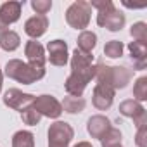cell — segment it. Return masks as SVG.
<instances>
[{
  "label": "cell",
  "mask_w": 147,
  "mask_h": 147,
  "mask_svg": "<svg viewBox=\"0 0 147 147\" xmlns=\"http://www.w3.org/2000/svg\"><path fill=\"white\" fill-rule=\"evenodd\" d=\"M76 42H78V47H76L78 50L87 52V54H92V50L97 45V35L94 31H82Z\"/></svg>",
  "instance_id": "cell-18"
},
{
  "label": "cell",
  "mask_w": 147,
  "mask_h": 147,
  "mask_svg": "<svg viewBox=\"0 0 147 147\" xmlns=\"http://www.w3.org/2000/svg\"><path fill=\"white\" fill-rule=\"evenodd\" d=\"M24 55L28 59V64L36 66V67H45L47 62V55H45V49L40 42L36 40H30L24 47Z\"/></svg>",
  "instance_id": "cell-13"
},
{
  "label": "cell",
  "mask_w": 147,
  "mask_h": 147,
  "mask_svg": "<svg viewBox=\"0 0 147 147\" xmlns=\"http://www.w3.org/2000/svg\"><path fill=\"white\" fill-rule=\"evenodd\" d=\"M49 28V19L47 16H33L30 18L26 23H24V33L31 38V40H36L40 36L45 35Z\"/></svg>",
  "instance_id": "cell-14"
},
{
  "label": "cell",
  "mask_w": 147,
  "mask_h": 147,
  "mask_svg": "<svg viewBox=\"0 0 147 147\" xmlns=\"http://www.w3.org/2000/svg\"><path fill=\"white\" fill-rule=\"evenodd\" d=\"M23 2H5L0 5V33L9 30V24L16 23L21 18Z\"/></svg>",
  "instance_id": "cell-10"
},
{
  "label": "cell",
  "mask_w": 147,
  "mask_h": 147,
  "mask_svg": "<svg viewBox=\"0 0 147 147\" xmlns=\"http://www.w3.org/2000/svg\"><path fill=\"white\" fill-rule=\"evenodd\" d=\"M121 138H123V135H121V131L118 130V128H109L102 137H100V145L102 147H114V145H119L121 144Z\"/></svg>",
  "instance_id": "cell-21"
},
{
  "label": "cell",
  "mask_w": 147,
  "mask_h": 147,
  "mask_svg": "<svg viewBox=\"0 0 147 147\" xmlns=\"http://www.w3.org/2000/svg\"><path fill=\"white\" fill-rule=\"evenodd\" d=\"M90 14H92V7L90 2L85 0H76L73 2L67 11H66V21L71 28L75 30H85L90 23Z\"/></svg>",
  "instance_id": "cell-5"
},
{
  "label": "cell",
  "mask_w": 147,
  "mask_h": 147,
  "mask_svg": "<svg viewBox=\"0 0 147 147\" xmlns=\"http://www.w3.org/2000/svg\"><path fill=\"white\" fill-rule=\"evenodd\" d=\"M114 147H123V145H121V144H119V145H114Z\"/></svg>",
  "instance_id": "cell-30"
},
{
  "label": "cell",
  "mask_w": 147,
  "mask_h": 147,
  "mask_svg": "<svg viewBox=\"0 0 147 147\" xmlns=\"http://www.w3.org/2000/svg\"><path fill=\"white\" fill-rule=\"evenodd\" d=\"M31 106L38 111L40 116H47L50 119H57L62 114V106L54 95H38Z\"/></svg>",
  "instance_id": "cell-7"
},
{
  "label": "cell",
  "mask_w": 147,
  "mask_h": 147,
  "mask_svg": "<svg viewBox=\"0 0 147 147\" xmlns=\"http://www.w3.org/2000/svg\"><path fill=\"white\" fill-rule=\"evenodd\" d=\"M75 130L66 121H55L49 128V147H69Z\"/></svg>",
  "instance_id": "cell-6"
},
{
  "label": "cell",
  "mask_w": 147,
  "mask_h": 147,
  "mask_svg": "<svg viewBox=\"0 0 147 147\" xmlns=\"http://www.w3.org/2000/svg\"><path fill=\"white\" fill-rule=\"evenodd\" d=\"M135 144L138 147H147V125L137 128V135H135Z\"/></svg>",
  "instance_id": "cell-27"
},
{
  "label": "cell",
  "mask_w": 147,
  "mask_h": 147,
  "mask_svg": "<svg viewBox=\"0 0 147 147\" xmlns=\"http://www.w3.org/2000/svg\"><path fill=\"white\" fill-rule=\"evenodd\" d=\"M90 7L99 11L97 24L102 28H107L109 31H119L126 23L125 14L114 7V4L111 0H92Z\"/></svg>",
  "instance_id": "cell-2"
},
{
  "label": "cell",
  "mask_w": 147,
  "mask_h": 147,
  "mask_svg": "<svg viewBox=\"0 0 147 147\" xmlns=\"http://www.w3.org/2000/svg\"><path fill=\"white\" fill-rule=\"evenodd\" d=\"M12 147H35V135L28 130H19L12 137Z\"/></svg>",
  "instance_id": "cell-20"
},
{
  "label": "cell",
  "mask_w": 147,
  "mask_h": 147,
  "mask_svg": "<svg viewBox=\"0 0 147 147\" xmlns=\"http://www.w3.org/2000/svg\"><path fill=\"white\" fill-rule=\"evenodd\" d=\"M5 76L12 78L23 85H31L45 76V67H36V66H31L19 59H11L5 64Z\"/></svg>",
  "instance_id": "cell-4"
},
{
  "label": "cell",
  "mask_w": 147,
  "mask_h": 147,
  "mask_svg": "<svg viewBox=\"0 0 147 147\" xmlns=\"http://www.w3.org/2000/svg\"><path fill=\"white\" fill-rule=\"evenodd\" d=\"M19 45H21V38L16 31L7 30L4 33H0V47L5 52H14L16 49H19Z\"/></svg>",
  "instance_id": "cell-17"
},
{
  "label": "cell",
  "mask_w": 147,
  "mask_h": 147,
  "mask_svg": "<svg viewBox=\"0 0 147 147\" xmlns=\"http://www.w3.org/2000/svg\"><path fill=\"white\" fill-rule=\"evenodd\" d=\"M61 106H62V111H66L69 114H76V113H82L85 109L87 102H85L83 97H71L69 95V97H64Z\"/></svg>",
  "instance_id": "cell-19"
},
{
  "label": "cell",
  "mask_w": 147,
  "mask_h": 147,
  "mask_svg": "<svg viewBox=\"0 0 147 147\" xmlns=\"http://www.w3.org/2000/svg\"><path fill=\"white\" fill-rule=\"evenodd\" d=\"M47 59L50 61V64L54 66H66L69 61V54H67V43L64 40H52L47 43Z\"/></svg>",
  "instance_id": "cell-11"
},
{
  "label": "cell",
  "mask_w": 147,
  "mask_h": 147,
  "mask_svg": "<svg viewBox=\"0 0 147 147\" xmlns=\"http://www.w3.org/2000/svg\"><path fill=\"white\" fill-rule=\"evenodd\" d=\"M95 78L99 83H104L114 90H119L130 83L131 71L125 66H106L99 62L95 66Z\"/></svg>",
  "instance_id": "cell-3"
},
{
  "label": "cell",
  "mask_w": 147,
  "mask_h": 147,
  "mask_svg": "<svg viewBox=\"0 0 147 147\" xmlns=\"http://www.w3.org/2000/svg\"><path fill=\"white\" fill-rule=\"evenodd\" d=\"M130 35L133 36L135 42H147V24L144 21H138L135 23L131 28H130Z\"/></svg>",
  "instance_id": "cell-25"
},
{
  "label": "cell",
  "mask_w": 147,
  "mask_h": 147,
  "mask_svg": "<svg viewBox=\"0 0 147 147\" xmlns=\"http://www.w3.org/2000/svg\"><path fill=\"white\" fill-rule=\"evenodd\" d=\"M2 83H4V73L0 69V92H2Z\"/></svg>",
  "instance_id": "cell-29"
},
{
  "label": "cell",
  "mask_w": 147,
  "mask_h": 147,
  "mask_svg": "<svg viewBox=\"0 0 147 147\" xmlns=\"http://www.w3.org/2000/svg\"><path fill=\"white\" fill-rule=\"evenodd\" d=\"M21 118H23V123L28 125V126H35V125H38L40 119H42V116L38 114V111H36L33 106H30V107H26L24 111H21Z\"/></svg>",
  "instance_id": "cell-24"
},
{
  "label": "cell",
  "mask_w": 147,
  "mask_h": 147,
  "mask_svg": "<svg viewBox=\"0 0 147 147\" xmlns=\"http://www.w3.org/2000/svg\"><path fill=\"white\" fill-rule=\"evenodd\" d=\"M119 114H123L125 118H131L137 128L147 125V113H145V107H144L140 102H137L135 99L123 100V102L119 104Z\"/></svg>",
  "instance_id": "cell-8"
},
{
  "label": "cell",
  "mask_w": 147,
  "mask_h": 147,
  "mask_svg": "<svg viewBox=\"0 0 147 147\" xmlns=\"http://www.w3.org/2000/svg\"><path fill=\"white\" fill-rule=\"evenodd\" d=\"M128 50H130V55L133 59L135 69L137 71L145 69V66H147V45L144 42H130Z\"/></svg>",
  "instance_id": "cell-16"
},
{
  "label": "cell",
  "mask_w": 147,
  "mask_h": 147,
  "mask_svg": "<svg viewBox=\"0 0 147 147\" xmlns=\"http://www.w3.org/2000/svg\"><path fill=\"white\" fill-rule=\"evenodd\" d=\"M75 147H92V144L90 142H78Z\"/></svg>",
  "instance_id": "cell-28"
},
{
  "label": "cell",
  "mask_w": 147,
  "mask_h": 147,
  "mask_svg": "<svg viewBox=\"0 0 147 147\" xmlns=\"http://www.w3.org/2000/svg\"><path fill=\"white\" fill-rule=\"evenodd\" d=\"M123 49L125 47H123V43L119 40H111V42H107L104 45V54L107 57H111V59H118V57L123 55Z\"/></svg>",
  "instance_id": "cell-23"
},
{
  "label": "cell",
  "mask_w": 147,
  "mask_h": 147,
  "mask_svg": "<svg viewBox=\"0 0 147 147\" xmlns=\"http://www.w3.org/2000/svg\"><path fill=\"white\" fill-rule=\"evenodd\" d=\"M114 94L116 90L104 85V83H97L95 88H94V95H92V102L94 106L99 109V111H106L113 106V100H114Z\"/></svg>",
  "instance_id": "cell-12"
},
{
  "label": "cell",
  "mask_w": 147,
  "mask_h": 147,
  "mask_svg": "<svg viewBox=\"0 0 147 147\" xmlns=\"http://www.w3.org/2000/svg\"><path fill=\"white\" fill-rule=\"evenodd\" d=\"M109 128H111V121L106 116H102V114H95V116H92L87 121V131L92 135V138H99L100 140V137Z\"/></svg>",
  "instance_id": "cell-15"
},
{
  "label": "cell",
  "mask_w": 147,
  "mask_h": 147,
  "mask_svg": "<svg viewBox=\"0 0 147 147\" xmlns=\"http://www.w3.org/2000/svg\"><path fill=\"white\" fill-rule=\"evenodd\" d=\"M35 100V95L31 94H24L18 88H9L4 94V104L14 111H24L26 107H30Z\"/></svg>",
  "instance_id": "cell-9"
},
{
  "label": "cell",
  "mask_w": 147,
  "mask_h": 147,
  "mask_svg": "<svg viewBox=\"0 0 147 147\" xmlns=\"http://www.w3.org/2000/svg\"><path fill=\"white\" fill-rule=\"evenodd\" d=\"M133 97L137 102L147 100V76L137 78V82L133 83Z\"/></svg>",
  "instance_id": "cell-22"
},
{
  "label": "cell",
  "mask_w": 147,
  "mask_h": 147,
  "mask_svg": "<svg viewBox=\"0 0 147 147\" xmlns=\"http://www.w3.org/2000/svg\"><path fill=\"white\" fill-rule=\"evenodd\" d=\"M31 9L36 12V16H45L52 9V2H50V0H33V2H31Z\"/></svg>",
  "instance_id": "cell-26"
},
{
  "label": "cell",
  "mask_w": 147,
  "mask_h": 147,
  "mask_svg": "<svg viewBox=\"0 0 147 147\" xmlns=\"http://www.w3.org/2000/svg\"><path fill=\"white\" fill-rule=\"evenodd\" d=\"M95 78V66H94V55L75 50L71 55V75L67 76L64 88L71 97H82L87 85Z\"/></svg>",
  "instance_id": "cell-1"
}]
</instances>
